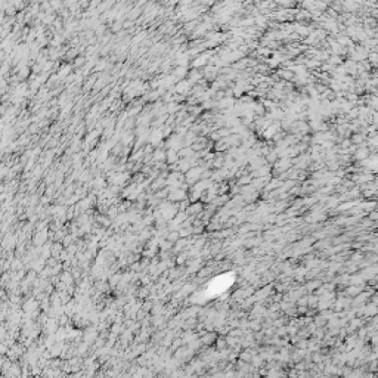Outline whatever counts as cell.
<instances>
[{
    "label": "cell",
    "mask_w": 378,
    "mask_h": 378,
    "mask_svg": "<svg viewBox=\"0 0 378 378\" xmlns=\"http://www.w3.org/2000/svg\"><path fill=\"white\" fill-rule=\"evenodd\" d=\"M177 158H179V154L176 152V149H169V152H167L169 163H174V161H177Z\"/></svg>",
    "instance_id": "1"
},
{
    "label": "cell",
    "mask_w": 378,
    "mask_h": 378,
    "mask_svg": "<svg viewBox=\"0 0 378 378\" xmlns=\"http://www.w3.org/2000/svg\"><path fill=\"white\" fill-rule=\"evenodd\" d=\"M179 238H180V233H179V232H170V233H167V239H169V241H171V242L177 241Z\"/></svg>",
    "instance_id": "2"
}]
</instances>
